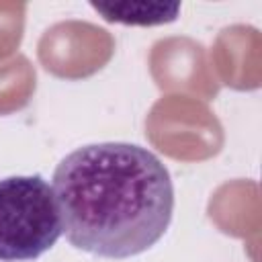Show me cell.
I'll list each match as a JSON object with an SVG mask.
<instances>
[{
	"label": "cell",
	"instance_id": "obj_3",
	"mask_svg": "<svg viewBox=\"0 0 262 262\" xmlns=\"http://www.w3.org/2000/svg\"><path fill=\"white\" fill-rule=\"evenodd\" d=\"M92 8L100 12L108 23L121 25H164L178 16V2H92Z\"/></svg>",
	"mask_w": 262,
	"mask_h": 262
},
{
	"label": "cell",
	"instance_id": "obj_1",
	"mask_svg": "<svg viewBox=\"0 0 262 262\" xmlns=\"http://www.w3.org/2000/svg\"><path fill=\"white\" fill-rule=\"evenodd\" d=\"M68 242L125 260L156 246L174 215V184L162 160L135 143L102 141L70 151L53 170Z\"/></svg>",
	"mask_w": 262,
	"mask_h": 262
},
{
	"label": "cell",
	"instance_id": "obj_2",
	"mask_svg": "<svg viewBox=\"0 0 262 262\" xmlns=\"http://www.w3.org/2000/svg\"><path fill=\"white\" fill-rule=\"evenodd\" d=\"M53 186L39 174L0 180V260L31 262L61 237Z\"/></svg>",
	"mask_w": 262,
	"mask_h": 262
}]
</instances>
